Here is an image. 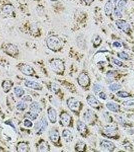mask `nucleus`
Wrapping results in <instances>:
<instances>
[{"label": "nucleus", "instance_id": "obj_18", "mask_svg": "<svg viewBox=\"0 0 134 152\" xmlns=\"http://www.w3.org/2000/svg\"><path fill=\"white\" fill-rule=\"evenodd\" d=\"M62 137L67 142H71L73 139V134L70 130L68 129H65L63 131Z\"/></svg>", "mask_w": 134, "mask_h": 152}, {"label": "nucleus", "instance_id": "obj_23", "mask_svg": "<svg viewBox=\"0 0 134 152\" xmlns=\"http://www.w3.org/2000/svg\"><path fill=\"white\" fill-rule=\"evenodd\" d=\"M14 8L11 5H6L3 8V12L7 15H11L13 13Z\"/></svg>", "mask_w": 134, "mask_h": 152}, {"label": "nucleus", "instance_id": "obj_38", "mask_svg": "<svg viewBox=\"0 0 134 152\" xmlns=\"http://www.w3.org/2000/svg\"><path fill=\"white\" fill-rule=\"evenodd\" d=\"M114 15L117 17H119V18H121L122 17V14L121 13L120 10L119 9H116L114 10Z\"/></svg>", "mask_w": 134, "mask_h": 152}, {"label": "nucleus", "instance_id": "obj_31", "mask_svg": "<svg viewBox=\"0 0 134 152\" xmlns=\"http://www.w3.org/2000/svg\"><path fill=\"white\" fill-rule=\"evenodd\" d=\"M122 105L126 107H133L134 106V100L130 99V100H125L122 103Z\"/></svg>", "mask_w": 134, "mask_h": 152}, {"label": "nucleus", "instance_id": "obj_20", "mask_svg": "<svg viewBox=\"0 0 134 152\" xmlns=\"http://www.w3.org/2000/svg\"><path fill=\"white\" fill-rule=\"evenodd\" d=\"M37 149L40 152H48L50 150L49 145L44 140H42L39 143Z\"/></svg>", "mask_w": 134, "mask_h": 152}, {"label": "nucleus", "instance_id": "obj_2", "mask_svg": "<svg viewBox=\"0 0 134 152\" xmlns=\"http://www.w3.org/2000/svg\"><path fill=\"white\" fill-rule=\"evenodd\" d=\"M50 67L56 74H62L65 69L64 63L60 59L52 60L50 62Z\"/></svg>", "mask_w": 134, "mask_h": 152}, {"label": "nucleus", "instance_id": "obj_24", "mask_svg": "<svg viewBox=\"0 0 134 152\" xmlns=\"http://www.w3.org/2000/svg\"><path fill=\"white\" fill-rule=\"evenodd\" d=\"M18 152H25L28 151V146L24 142H20L18 143L17 147Z\"/></svg>", "mask_w": 134, "mask_h": 152}, {"label": "nucleus", "instance_id": "obj_5", "mask_svg": "<svg viewBox=\"0 0 134 152\" xmlns=\"http://www.w3.org/2000/svg\"><path fill=\"white\" fill-rule=\"evenodd\" d=\"M5 51L10 55L15 56L18 53V49L16 46L14 44H7L4 48Z\"/></svg>", "mask_w": 134, "mask_h": 152}, {"label": "nucleus", "instance_id": "obj_6", "mask_svg": "<svg viewBox=\"0 0 134 152\" xmlns=\"http://www.w3.org/2000/svg\"><path fill=\"white\" fill-rule=\"evenodd\" d=\"M100 147L102 149L108 152H112L114 149V144L107 140H103L100 143Z\"/></svg>", "mask_w": 134, "mask_h": 152}, {"label": "nucleus", "instance_id": "obj_7", "mask_svg": "<svg viewBox=\"0 0 134 152\" xmlns=\"http://www.w3.org/2000/svg\"><path fill=\"white\" fill-rule=\"evenodd\" d=\"M83 117L86 123L88 124H91L94 121L95 117L94 112L90 110H88L85 112Z\"/></svg>", "mask_w": 134, "mask_h": 152}, {"label": "nucleus", "instance_id": "obj_25", "mask_svg": "<svg viewBox=\"0 0 134 152\" xmlns=\"http://www.w3.org/2000/svg\"><path fill=\"white\" fill-rule=\"evenodd\" d=\"M77 129L80 133L84 134L87 131L86 125L84 122L79 121L77 123Z\"/></svg>", "mask_w": 134, "mask_h": 152}, {"label": "nucleus", "instance_id": "obj_27", "mask_svg": "<svg viewBox=\"0 0 134 152\" xmlns=\"http://www.w3.org/2000/svg\"><path fill=\"white\" fill-rule=\"evenodd\" d=\"M109 90L112 92L118 91L121 88V85L119 83H114L110 84L108 87Z\"/></svg>", "mask_w": 134, "mask_h": 152}, {"label": "nucleus", "instance_id": "obj_10", "mask_svg": "<svg viewBox=\"0 0 134 152\" xmlns=\"http://www.w3.org/2000/svg\"><path fill=\"white\" fill-rule=\"evenodd\" d=\"M20 70L24 75L26 76H32L34 74L33 68L27 65H22L20 66Z\"/></svg>", "mask_w": 134, "mask_h": 152}, {"label": "nucleus", "instance_id": "obj_14", "mask_svg": "<svg viewBox=\"0 0 134 152\" xmlns=\"http://www.w3.org/2000/svg\"><path fill=\"white\" fill-rule=\"evenodd\" d=\"M104 133L109 137H114L117 134V128L112 125L107 126L104 129Z\"/></svg>", "mask_w": 134, "mask_h": 152}, {"label": "nucleus", "instance_id": "obj_33", "mask_svg": "<svg viewBox=\"0 0 134 152\" xmlns=\"http://www.w3.org/2000/svg\"><path fill=\"white\" fill-rule=\"evenodd\" d=\"M51 89L54 93H56L59 91L60 87L58 84L53 83L51 85Z\"/></svg>", "mask_w": 134, "mask_h": 152}, {"label": "nucleus", "instance_id": "obj_17", "mask_svg": "<svg viewBox=\"0 0 134 152\" xmlns=\"http://www.w3.org/2000/svg\"><path fill=\"white\" fill-rule=\"evenodd\" d=\"M30 110L31 111L35 112L36 113H40L42 111V108L40 104L36 101L32 102L30 105Z\"/></svg>", "mask_w": 134, "mask_h": 152}, {"label": "nucleus", "instance_id": "obj_29", "mask_svg": "<svg viewBox=\"0 0 134 152\" xmlns=\"http://www.w3.org/2000/svg\"><path fill=\"white\" fill-rule=\"evenodd\" d=\"M27 107V105L24 101H21L19 102L16 106V108L18 111H24Z\"/></svg>", "mask_w": 134, "mask_h": 152}, {"label": "nucleus", "instance_id": "obj_16", "mask_svg": "<svg viewBox=\"0 0 134 152\" xmlns=\"http://www.w3.org/2000/svg\"><path fill=\"white\" fill-rule=\"evenodd\" d=\"M49 137L52 142L54 143L58 142L60 139L59 133L56 130H52L50 132Z\"/></svg>", "mask_w": 134, "mask_h": 152}, {"label": "nucleus", "instance_id": "obj_45", "mask_svg": "<svg viewBox=\"0 0 134 152\" xmlns=\"http://www.w3.org/2000/svg\"><path fill=\"white\" fill-rule=\"evenodd\" d=\"M118 1L119 0H113V2L114 3H117L118 2Z\"/></svg>", "mask_w": 134, "mask_h": 152}, {"label": "nucleus", "instance_id": "obj_34", "mask_svg": "<svg viewBox=\"0 0 134 152\" xmlns=\"http://www.w3.org/2000/svg\"><path fill=\"white\" fill-rule=\"evenodd\" d=\"M85 147V144L82 142H80L77 144L76 146V150L77 151H83Z\"/></svg>", "mask_w": 134, "mask_h": 152}, {"label": "nucleus", "instance_id": "obj_39", "mask_svg": "<svg viewBox=\"0 0 134 152\" xmlns=\"http://www.w3.org/2000/svg\"><path fill=\"white\" fill-rule=\"evenodd\" d=\"M22 100L24 102H30V101H32V99L30 96L26 95V96H25L22 98Z\"/></svg>", "mask_w": 134, "mask_h": 152}, {"label": "nucleus", "instance_id": "obj_41", "mask_svg": "<svg viewBox=\"0 0 134 152\" xmlns=\"http://www.w3.org/2000/svg\"><path fill=\"white\" fill-rule=\"evenodd\" d=\"M113 62L114 64H116V65L119 66V67H121L122 65V62H121V61H120L118 59H114L113 60Z\"/></svg>", "mask_w": 134, "mask_h": 152}, {"label": "nucleus", "instance_id": "obj_3", "mask_svg": "<svg viewBox=\"0 0 134 152\" xmlns=\"http://www.w3.org/2000/svg\"><path fill=\"white\" fill-rule=\"evenodd\" d=\"M48 126V122L47 119L45 117L41 118L35 125V132L37 134H41L47 128Z\"/></svg>", "mask_w": 134, "mask_h": 152}, {"label": "nucleus", "instance_id": "obj_43", "mask_svg": "<svg viewBox=\"0 0 134 152\" xmlns=\"http://www.w3.org/2000/svg\"><path fill=\"white\" fill-rule=\"evenodd\" d=\"M113 46L115 47H117V48H120V47H121V43L118 42H114L113 43Z\"/></svg>", "mask_w": 134, "mask_h": 152}, {"label": "nucleus", "instance_id": "obj_22", "mask_svg": "<svg viewBox=\"0 0 134 152\" xmlns=\"http://www.w3.org/2000/svg\"><path fill=\"white\" fill-rule=\"evenodd\" d=\"M12 87V83L9 80H6L4 81L2 84V88L3 89V91L5 93L8 92L11 90Z\"/></svg>", "mask_w": 134, "mask_h": 152}, {"label": "nucleus", "instance_id": "obj_15", "mask_svg": "<svg viewBox=\"0 0 134 152\" xmlns=\"http://www.w3.org/2000/svg\"><path fill=\"white\" fill-rule=\"evenodd\" d=\"M88 103L93 108H97L99 106L98 100L93 95H89L87 98Z\"/></svg>", "mask_w": 134, "mask_h": 152}, {"label": "nucleus", "instance_id": "obj_19", "mask_svg": "<svg viewBox=\"0 0 134 152\" xmlns=\"http://www.w3.org/2000/svg\"><path fill=\"white\" fill-rule=\"evenodd\" d=\"M107 107L109 110L113 112H117L120 108L119 106L117 103L112 101L108 102L107 103Z\"/></svg>", "mask_w": 134, "mask_h": 152}, {"label": "nucleus", "instance_id": "obj_12", "mask_svg": "<svg viewBox=\"0 0 134 152\" xmlns=\"http://www.w3.org/2000/svg\"><path fill=\"white\" fill-rule=\"evenodd\" d=\"M24 84L28 88L33 89L34 90H40L42 89V86L40 84L33 81L26 80Z\"/></svg>", "mask_w": 134, "mask_h": 152}, {"label": "nucleus", "instance_id": "obj_35", "mask_svg": "<svg viewBox=\"0 0 134 152\" xmlns=\"http://www.w3.org/2000/svg\"><path fill=\"white\" fill-rule=\"evenodd\" d=\"M117 95L121 98H126L130 96V94L127 92H125V91H120L118 92L117 93Z\"/></svg>", "mask_w": 134, "mask_h": 152}, {"label": "nucleus", "instance_id": "obj_28", "mask_svg": "<svg viewBox=\"0 0 134 152\" xmlns=\"http://www.w3.org/2000/svg\"><path fill=\"white\" fill-rule=\"evenodd\" d=\"M14 93L18 97H20L24 94V91L22 88L17 86L14 88Z\"/></svg>", "mask_w": 134, "mask_h": 152}, {"label": "nucleus", "instance_id": "obj_9", "mask_svg": "<svg viewBox=\"0 0 134 152\" xmlns=\"http://www.w3.org/2000/svg\"><path fill=\"white\" fill-rule=\"evenodd\" d=\"M71 116L67 113H63L60 117V120L61 124L64 126H68L71 122Z\"/></svg>", "mask_w": 134, "mask_h": 152}, {"label": "nucleus", "instance_id": "obj_42", "mask_svg": "<svg viewBox=\"0 0 134 152\" xmlns=\"http://www.w3.org/2000/svg\"><path fill=\"white\" fill-rule=\"evenodd\" d=\"M99 97H100V98L104 100H106L107 99V95L103 92H100L99 94Z\"/></svg>", "mask_w": 134, "mask_h": 152}, {"label": "nucleus", "instance_id": "obj_37", "mask_svg": "<svg viewBox=\"0 0 134 152\" xmlns=\"http://www.w3.org/2000/svg\"><path fill=\"white\" fill-rule=\"evenodd\" d=\"M119 57L121 58V59H127L129 58V55L127 53H126V52H121L119 54Z\"/></svg>", "mask_w": 134, "mask_h": 152}, {"label": "nucleus", "instance_id": "obj_36", "mask_svg": "<svg viewBox=\"0 0 134 152\" xmlns=\"http://www.w3.org/2000/svg\"><path fill=\"white\" fill-rule=\"evenodd\" d=\"M24 126L27 128H31L33 126L32 122L28 119H26L24 122Z\"/></svg>", "mask_w": 134, "mask_h": 152}, {"label": "nucleus", "instance_id": "obj_1", "mask_svg": "<svg viewBox=\"0 0 134 152\" xmlns=\"http://www.w3.org/2000/svg\"><path fill=\"white\" fill-rule=\"evenodd\" d=\"M47 47L51 50L56 51L60 49L62 46V43L60 39L55 36L50 37L46 41Z\"/></svg>", "mask_w": 134, "mask_h": 152}, {"label": "nucleus", "instance_id": "obj_44", "mask_svg": "<svg viewBox=\"0 0 134 152\" xmlns=\"http://www.w3.org/2000/svg\"><path fill=\"white\" fill-rule=\"evenodd\" d=\"M83 1H84L87 4H90L93 1V0H83Z\"/></svg>", "mask_w": 134, "mask_h": 152}, {"label": "nucleus", "instance_id": "obj_32", "mask_svg": "<svg viewBox=\"0 0 134 152\" xmlns=\"http://www.w3.org/2000/svg\"><path fill=\"white\" fill-rule=\"evenodd\" d=\"M102 86L98 84H95L93 86V91L95 93H97L100 92L102 90Z\"/></svg>", "mask_w": 134, "mask_h": 152}, {"label": "nucleus", "instance_id": "obj_13", "mask_svg": "<svg viewBox=\"0 0 134 152\" xmlns=\"http://www.w3.org/2000/svg\"><path fill=\"white\" fill-rule=\"evenodd\" d=\"M48 118L51 122L54 123L57 120V113L56 111L53 108H50L47 110Z\"/></svg>", "mask_w": 134, "mask_h": 152}, {"label": "nucleus", "instance_id": "obj_40", "mask_svg": "<svg viewBox=\"0 0 134 152\" xmlns=\"http://www.w3.org/2000/svg\"><path fill=\"white\" fill-rule=\"evenodd\" d=\"M100 42H101V39L98 36H97V37L94 38L93 43H94V44H95L96 45H98V44H99Z\"/></svg>", "mask_w": 134, "mask_h": 152}, {"label": "nucleus", "instance_id": "obj_26", "mask_svg": "<svg viewBox=\"0 0 134 152\" xmlns=\"http://www.w3.org/2000/svg\"><path fill=\"white\" fill-rule=\"evenodd\" d=\"M39 116V114L38 113H36L35 112H33V111H29V112H28L25 115V117L28 118L29 119H30L31 120H35L37 117Z\"/></svg>", "mask_w": 134, "mask_h": 152}, {"label": "nucleus", "instance_id": "obj_4", "mask_svg": "<svg viewBox=\"0 0 134 152\" xmlns=\"http://www.w3.org/2000/svg\"><path fill=\"white\" fill-rule=\"evenodd\" d=\"M67 104L69 109L74 111H79L80 107L79 101L77 99L73 97L70 98L68 100Z\"/></svg>", "mask_w": 134, "mask_h": 152}, {"label": "nucleus", "instance_id": "obj_11", "mask_svg": "<svg viewBox=\"0 0 134 152\" xmlns=\"http://www.w3.org/2000/svg\"><path fill=\"white\" fill-rule=\"evenodd\" d=\"M78 81L80 86L86 87L89 83V78L85 73H82L78 78Z\"/></svg>", "mask_w": 134, "mask_h": 152}, {"label": "nucleus", "instance_id": "obj_30", "mask_svg": "<svg viewBox=\"0 0 134 152\" xmlns=\"http://www.w3.org/2000/svg\"><path fill=\"white\" fill-rule=\"evenodd\" d=\"M127 3V0H119L118 3V7L119 8V9L121 10H123L125 7L126 6Z\"/></svg>", "mask_w": 134, "mask_h": 152}, {"label": "nucleus", "instance_id": "obj_21", "mask_svg": "<svg viewBox=\"0 0 134 152\" xmlns=\"http://www.w3.org/2000/svg\"><path fill=\"white\" fill-rule=\"evenodd\" d=\"M113 9V6L112 2L110 1H108L106 3L104 6V12L105 13L109 15L112 13Z\"/></svg>", "mask_w": 134, "mask_h": 152}, {"label": "nucleus", "instance_id": "obj_8", "mask_svg": "<svg viewBox=\"0 0 134 152\" xmlns=\"http://www.w3.org/2000/svg\"><path fill=\"white\" fill-rule=\"evenodd\" d=\"M116 25L120 29L122 30L125 33H127L130 29V26L129 24L124 20H117L116 21Z\"/></svg>", "mask_w": 134, "mask_h": 152}]
</instances>
